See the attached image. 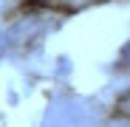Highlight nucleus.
Wrapping results in <instances>:
<instances>
[]
</instances>
